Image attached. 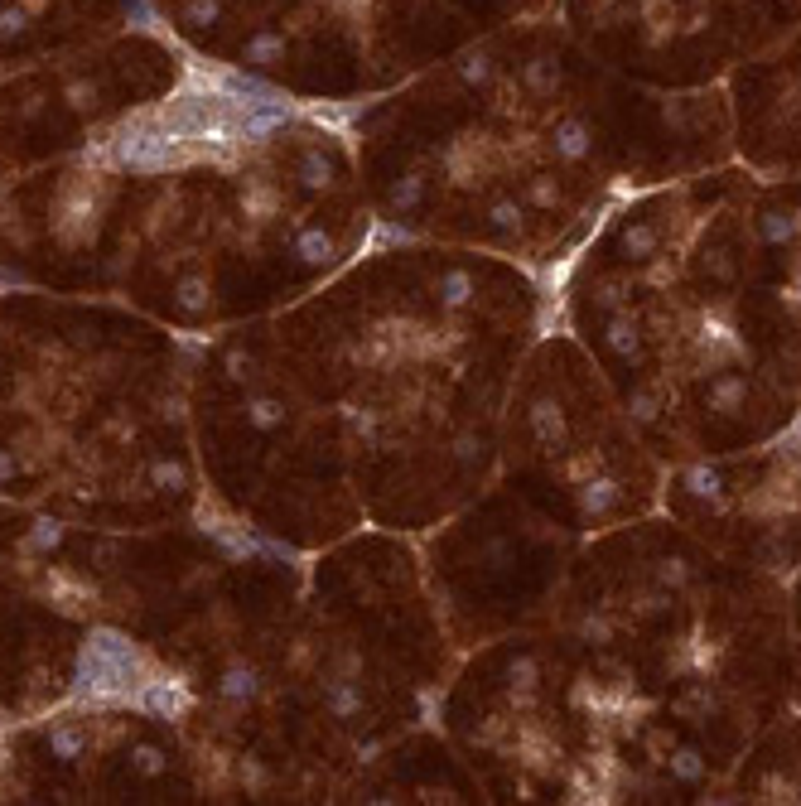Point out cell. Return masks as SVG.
<instances>
[{
  "mask_svg": "<svg viewBox=\"0 0 801 806\" xmlns=\"http://www.w3.org/2000/svg\"><path fill=\"white\" fill-rule=\"evenodd\" d=\"M150 676V657L140 652L136 642H126L121 633H92L78 652V700L92 705H131L140 691V681Z\"/></svg>",
  "mask_w": 801,
  "mask_h": 806,
  "instance_id": "6da1fadb",
  "label": "cell"
},
{
  "mask_svg": "<svg viewBox=\"0 0 801 806\" xmlns=\"http://www.w3.org/2000/svg\"><path fill=\"white\" fill-rule=\"evenodd\" d=\"M131 705L145 710V715H160V720H184L194 710V691L179 676H145Z\"/></svg>",
  "mask_w": 801,
  "mask_h": 806,
  "instance_id": "7a4b0ae2",
  "label": "cell"
},
{
  "mask_svg": "<svg viewBox=\"0 0 801 806\" xmlns=\"http://www.w3.org/2000/svg\"><path fill=\"white\" fill-rule=\"evenodd\" d=\"M97 213H102V198H92V184L68 189L63 203H58V237L63 242H83L87 232L97 227Z\"/></svg>",
  "mask_w": 801,
  "mask_h": 806,
  "instance_id": "3957f363",
  "label": "cell"
},
{
  "mask_svg": "<svg viewBox=\"0 0 801 806\" xmlns=\"http://www.w3.org/2000/svg\"><path fill=\"white\" fill-rule=\"evenodd\" d=\"M44 744H49V753H54L58 763H78L87 749V729L73 720H54L49 734H44Z\"/></svg>",
  "mask_w": 801,
  "mask_h": 806,
  "instance_id": "277c9868",
  "label": "cell"
},
{
  "mask_svg": "<svg viewBox=\"0 0 801 806\" xmlns=\"http://www.w3.org/2000/svg\"><path fill=\"white\" fill-rule=\"evenodd\" d=\"M174 309L184 314V319H203V314H213V285L203 276H184L179 285H174Z\"/></svg>",
  "mask_w": 801,
  "mask_h": 806,
  "instance_id": "5b68a950",
  "label": "cell"
},
{
  "mask_svg": "<svg viewBox=\"0 0 801 806\" xmlns=\"http://www.w3.org/2000/svg\"><path fill=\"white\" fill-rule=\"evenodd\" d=\"M324 705H329L333 720H358L362 715L358 681H348V676H329V681H324Z\"/></svg>",
  "mask_w": 801,
  "mask_h": 806,
  "instance_id": "8992f818",
  "label": "cell"
},
{
  "mask_svg": "<svg viewBox=\"0 0 801 806\" xmlns=\"http://www.w3.org/2000/svg\"><path fill=\"white\" fill-rule=\"evenodd\" d=\"M218 695L227 700V705H247V700H256L261 695V671L256 667H227L218 681Z\"/></svg>",
  "mask_w": 801,
  "mask_h": 806,
  "instance_id": "52a82bcc",
  "label": "cell"
},
{
  "mask_svg": "<svg viewBox=\"0 0 801 806\" xmlns=\"http://www.w3.org/2000/svg\"><path fill=\"white\" fill-rule=\"evenodd\" d=\"M295 256H300L304 266H329L333 256H338V242H333L324 227H300L295 232Z\"/></svg>",
  "mask_w": 801,
  "mask_h": 806,
  "instance_id": "ba28073f",
  "label": "cell"
},
{
  "mask_svg": "<svg viewBox=\"0 0 801 806\" xmlns=\"http://www.w3.org/2000/svg\"><path fill=\"white\" fill-rule=\"evenodd\" d=\"M618 502H623V488H618L613 478H584V488H580L584 517H604V512H613Z\"/></svg>",
  "mask_w": 801,
  "mask_h": 806,
  "instance_id": "9c48e42d",
  "label": "cell"
},
{
  "mask_svg": "<svg viewBox=\"0 0 801 806\" xmlns=\"http://www.w3.org/2000/svg\"><path fill=\"white\" fill-rule=\"evenodd\" d=\"M242 416H247L251 430H261V435H271V430H280L285 420H290V411H285V401L280 396H247V406H242Z\"/></svg>",
  "mask_w": 801,
  "mask_h": 806,
  "instance_id": "30bf717a",
  "label": "cell"
},
{
  "mask_svg": "<svg viewBox=\"0 0 801 806\" xmlns=\"http://www.w3.org/2000/svg\"><path fill=\"white\" fill-rule=\"evenodd\" d=\"M435 300H440V309H464L473 300V276L464 266H449V271L435 280Z\"/></svg>",
  "mask_w": 801,
  "mask_h": 806,
  "instance_id": "8fae6325",
  "label": "cell"
},
{
  "mask_svg": "<svg viewBox=\"0 0 801 806\" xmlns=\"http://www.w3.org/2000/svg\"><path fill=\"white\" fill-rule=\"evenodd\" d=\"M758 237H763V242H773V247H782V242L801 237V208H777V213H763V218H758Z\"/></svg>",
  "mask_w": 801,
  "mask_h": 806,
  "instance_id": "7c38bea8",
  "label": "cell"
},
{
  "mask_svg": "<svg viewBox=\"0 0 801 806\" xmlns=\"http://www.w3.org/2000/svg\"><path fill=\"white\" fill-rule=\"evenodd\" d=\"M526 420H531V435H536L541 445H565V416H560L555 401H536Z\"/></svg>",
  "mask_w": 801,
  "mask_h": 806,
  "instance_id": "4fadbf2b",
  "label": "cell"
},
{
  "mask_svg": "<svg viewBox=\"0 0 801 806\" xmlns=\"http://www.w3.org/2000/svg\"><path fill=\"white\" fill-rule=\"evenodd\" d=\"M618 247H623V256H628V261H652V256H657V247H662V232H657L652 223H633V227H623Z\"/></svg>",
  "mask_w": 801,
  "mask_h": 806,
  "instance_id": "5bb4252c",
  "label": "cell"
},
{
  "mask_svg": "<svg viewBox=\"0 0 801 806\" xmlns=\"http://www.w3.org/2000/svg\"><path fill=\"white\" fill-rule=\"evenodd\" d=\"M681 483H686V493L724 507V473L719 469H710V464H691V469L681 473Z\"/></svg>",
  "mask_w": 801,
  "mask_h": 806,
  "instance_id": "9a60e30c",
  "label": "cell"
},
{
  "mask_svg": "<svg viewBox=\"0 0 801 806\" xmlns=\"http://www.w3.org/2000/svg\"><path fill=\"white\" fill-rule=\"evenodd\" d=\"M551 145H555V155H560V160H584V155H589V126L570 116V121H560V126H555Z\"/></svg>",
  "mask_w": 801,
  "mask_h": 806,
  "instance_id": "2e32d148",
  "label": "cell"
},
{
  "mask_svg": "<svg viewBox=\"0 0 801 806\" xmlns=\"http://www.w3.org/2000/svg\"><path fill=\"white\" fill-rule=\"evenodd\" d=\"M748 396V377H739V372H719L715 382H710V411H739Z\"/></svg>",
  "mask_w": 801,
  "mask_h": 806,
  "instance_id": "e0dca14e",
  "label": "cell"
},
{
  "mask_svg": "<svg viewBox=\"0 0 801 806\" xmlns=\"http://www.w3.org/2000/svg\"><path fill=\"white\" fill-rule=\"evenodd\" d=\"M604 343L618 353V358H637V353H642V329H637V319L618 314V319L604 329Z\"/></svg>",
  "mask_w": 801,
  "mask_h": 806,
  "instance_id": "ac0fdd59",
  "label": "cell"
},
{
  "mask_svg": "<svg viewBox=\"0 0 801 806\" xmlns=\"http://www.w3.org/2000/svg\"><path fill=\"white\" fill-rule=\"evenodd\" d=\"M150 488L155 493H184L189 488V469L179 459H150Z\"/></svg>",
  "mask_w": 801,
  "mask_h": 806,
  "instance_id": "d6986e66",
  "label": "cell"
},
{
  "mask_svg": "<svg viewBox=\"0 0 801 806\" xmlns=\"http://www.w3.org/2000/svg\"><path fill=\"white\" fill-rule=\"evenodd\" d=\"M58 546H63V527H58L54 517H39V522L25 531V551L29 556H54Z\"/></svg>",
  "mask_w": 801,
  "mask_h": 806,
  "instance_id": "ffe728a7",
  "label": "cell"
},
{
  "mask_svg": "<svg viewBox=\"0 0 801 806\" xmlns=\"http://www.w3.org/2000/svg\"><path fill=\"white\" fill-rule=\"evenodd\" d=\"M131 773H140V778H165L169 773V753L160 749V744H131Z\"/></svg>",
  "mask_w": 801,
  "mask_h": 806,
  "instance_id": "44dd1931",
  "label": "cell"
},
{
  "mask_svg": "<svg viewBox=\"0 0 801 806\" xmlns=\"http://www.w3.org/2000/svg\"><path fill=\"white\" fill-rule=\"evenodd\" d=\"M280 54H285V34H276V29H261L247 49H242V63H276Z\"/></svg>",
  "mask_w": 801,
  "mask_h": 806,
  "instance_id": "7402d4cb",
  "label": "cell"
},
{
  "mask_svg": "<svg viewBox=\"0 0 801 806\" xmlns=\"http://www.w3.org/2000/svg\"><path fill=\"white\" fill-rule=\"evenodd\" d=\"M300 184L304 189H329L333 184V165L324 160V150H304L300 155Z\"/></svg>",
  "mask_w": 801,
  "mask_h": 806,
  "instance_id": "603a6c76",
  "label": "cell"
},
{
  "mask_svg": "<svg viewBox=\"0 0 801 806\" xmlns=\"http://www.w3.org/2000/svg\"><path fill=\"white\" fill-rule=\"evenodd\" d=\"M666 768H671V778L676 782H700L705 778V758L695 749H671L666 753Z\"/></svg>",
  "mask_w": 801,
  "mask_h": 806,
  "instance_id": "cb8c5ba5",
  "label": "cell"
},
{
  "mask_svg": "<svg viewBox=\"0 0 801 806\" xmlns=\"http://www.w3.org/2000/svg\"><path fill=\"white\" fill-rule=\"evenodd\" d=\"M420 198H425V174H406L396 189H391V213H411V208H420Z\"/></svg>",
  "mask_w": 801,
  "mask_h": 806,
  "instance_id": "d4e9b609",
  "label": "cell"
},
{
  "mask_svg": "<svg viewBox=\"0 0 801 806\" xmlns=\"http://www.w3.org/2000/svg\"><path fill=\"white\" fill-rule=\"evenodd\" d=\"M507 681H512V695H531L536 691V681H541V662L536 657H517L512 667H507Z\"/></svg>",
  "mask_w": 801,
  "mask_h": 806,
  "instance_id": "484cf974",
  "label": "cell"
},
{
  "mask_svg": "<svg viewBox=\"0 0 801 806\" xmlns=\"http://www.w3.org/2000/svg\"><path fill=\"white\" fill-rule=\"evenodd\" d=\"M488 223L498 227L502 237H512V232H522V203H517V198H498V203L488 208Z\"/></svg>",
  "mask_w": 801,
  "mask_h": 806,
  "instance_id": "4316f807",
  "label": "cell"
},
{
  "mask_svg": "<svg viewBox=\"0 0 801 806\" xmlns=\"http://www.w3.org/2000/svg\"><path fill=\"white\" fill-rule=\"evenodd\" d=\"M222 367H227V377H232V382H242V387L261 377V362L251 358V353H242V348H227V358H222Z\"/></svg>",
  "mask_w": 801,
  "mask_h": 806,
  "instance_id": "83f0119b",
  "label": "cell"
},
{
  "mask_svg": "<svg viewBox=\"0 0 801 806\" xmlns=\"http://www.w3.org/2000/svg\"><path fill=\"white\" fill-rule=\"evenodd\" d=\"M242 208H247V218H256V223H266V218L276 213V189H261V184H247V194H242Z\"/></svg>",
  "mask_w": 801,
  "mask_h": 806,
  "instance_id": "f1b7e54d",
  "label": "cell"
},
{
  "mask_svg": "<svg viewBox=\"0 0 801 806\" xmlns=\"http://www.w3.org/2000/svg\"><path fill=\"white\" fill-rule=\"evenodd\" d=\"M222 15V0H184V25L194 29H213Z\"/></svg>",
  "mask_w": 801,
  "mask_h": 806,
  "instance_id": "f546056e",
  "label": "cell"
},
{
  "mask_svg": "<svg viewBox=\"0 0 801 806\" xmlns=\"http://www.w3.org/2000/svg\"><path fill=\"white\" fill-rule=\"evenodd\" d=\"M459 78H464L469 87H488V83H493V58H488V54H469L464 63H459Z\"/></svg>",
  "mask_w": 801,
  "mask_h": 806,
  "instance_id": "4dcf8cb0",
  "label": "cell"
},
{
  "mask_svg": "<svg viewBox=\"0 0 801 806\" xmlns=\"http://www.w3.org/2000/svg\"><path fill=\"white\" fill-rule=\"evenodd\" d=\"M526 203H536V208H555V203H560V184H555L551 174H536V179L526 184Z\"/></svg>",
  "mask_w": 801,
  "mask_h": 806,
  "instance_id": "1f68e13d",
  "label": "cell"
},
{
  "mask_svg": "<svg viewBox=\"0 0 801 806\" xmlns=\"http://www.w3.org/2000/svg\"><path fill=\"white\" fill-rule=\"evenodd\" d=\"M25 29H29V10H25V5H5V10H0V44L20 39Z\"/></svg>",
  "mask_w": 801,
  "mask_h": 806,
  "instance_id": "d6a6232c",
  "label": "cell"
},
{
  "mask_svg": "<svg viewBox=\"0 0 801 806\" xmlns=\"http://www.w3.org/2000/svg\"><path fill=\"white\" fill-rule=\"evenodd\" d=\"M628 411H633L642 425H652V420H657V411H662V396H657L652 387H642V391H633V396H628Z\"/></svg>",
  "mask_w": 801,
  "mask_h": 806,
  "instance_id": "836d02e7",
  "label": "cell"
},
{
  "mask_svg": "<svg viewBox=\"0 0 801 806\" xmlns=\"http://www.w3.org/2000/svg\"><path fill=\"white\" fill-rule=\"evenodd\" d=\"M657 580H662L666 589H681V584H691V565H686L681 556H671V560L657 565Z\"/></svg>",
  "mask_w": 801,
  "mask_h": 806,
  "instance_id": "e575fe53",
  "label": "cell"
},
{
  "mask_svg": "<svg viewBox=\"0 0 801 806\" xmlns=\"http://www.w3.org/2000/svg\"><path fill=\"white\" fill-rule=\"evenodd\" d=\"M526 83L536 87V92H551L555 87V68L546 63V58H536V63H526Z\"/></svg>",
  "mask_w": 801,
  "mask_h": 806,
  "instance_id": "d590c367",
  "label": "cell"
},
{
  "mask_svg": "<svg viewBox=\"0 0 801 806\" xmlns=\"http://www.w3.org/2000/svg\"><path fill=\"white\" fill-rule=\"evenodd\" d=\"M580 638L594 642V647H604V642H613V623H608V618H584V623H580Z\"/></svg>",
  "mask_w": 801,
  "mask_h": 806,
  "instance_id": "8d00e7d4",
  "label": "cell"
},
{
  "mask_svg": "<svg viewBox=\"0 0 801 806\" xmlns=\"http://www.w3.org/2000/svg\"><path fill=\"white\" fill-rule=\"evenodd\" d=\"M63 97H68V107L87 112V107L97 102V87H92V83H68V87H63Z\"/></svg>",
  "mask_w": 801,
  "mask_h": 806,
  "instance_id": "74e56055",
  "label": "cell"
},
{
  "mask_svg": "<svg viewBox=\"0 0 801 806\" xmlns=\"http://www.w3.org/2000/svg\"><path fill=\"white\" fill-rule=\"evenodd\" d=\"M333 676H348V681H358V676H362V657H358V652H338V662H333Z\"/></svg>",
  "mask_w": 801,
  "mask_h": 806,
  "instance_id": "f35d334b",
  "label": "cell"
},
{
  "mask_svg": "<svg viewBox=\"0 0 801 806\" xmlns=\"http://www.w3.org/2000/svg\"><path fill=\"white\" fill-rule=\"evenodd\" d=\"M237 778L247 782V787H266V768H261L256 758H242V763H237Z\"/></svg>",
  "mask_w": 801,
  "mask_h": 806,
  "instance_id": "ab89813d",
  "label": "cell"
},
{
  "mask_svg": "<svg viewBox=\"0 0 801 806\" xmlns=\"http://www.w3.org/2000/svg\"><path fill=\"white\" fill-rule=\"evenodd\" d=\"M594 300L604 309H623V285H613V280H604L599 290H594Z\"/></svg>",
  "mask_w": 801,
  "mask_h": 806,
  "instance_id": "60d3db41",
  "label": "cell"
},
{
  "mask_svg": "<svg viewBox=\"0 0 801 806\" xmlns=\"http://www.w3.org/2000/svg\"><path fill=\"white\" fill-rule=\"evenodd\" d=\"M348 425L362 435H377V411H348Z\"/></svg>",
  "mask_w": 801,
  "mask_h": 806,
  "instance_id": "b9f144b4",
  "label": "cell"
},
{
  "mask_svg": "<svg viewBox=\"0 0 801 806\" xmlns=\"http://www.w3.org/2000/svg\"><path fill=\"white\" fill-rule=\"evenodd\" d=\"M15 473H20V454H15V449H5V445H0V483H10Z\"/></svg>",
  "mask_w": 801,
  "mask_h": 806,
  "instance_id": "7bdbcfd3",
  "label": "cell"
},
{
  "mask_svg": "<svg viewBox=\"0 0 801 806\" xmlns=\"http://www.w3.org/2000/svg\"><path fill=\"white\" fill-rule=\"evenodd\" d=\"M15 5H25L29 15H39V10H44V5H49V0H15Z\"/></svg>",
  "mask_w": 801,
  "mask_h": 806,
  "instance_id": "ee69618b",
  "label": "cell"
}]
</instances>
